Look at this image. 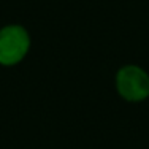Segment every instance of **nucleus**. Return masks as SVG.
I'll use <instances>...</instances> for the list:
<instances>
[{
    "mask_svg": "<svg viewBox=\"0 0 149 149\" xmlns=\"http://www.w3.org/2000/svg\"><path fill=\"white\" fill-rule=\"evenodd\" d=\"M32 46L29 30L21 24L0 27V67H16L27 57Z\"/></svg>",
    "mask_w": 149,
    "mask_h": 149,
    "instance_id": "nucleus-1",
    "label": "nucleus"
},
{
    "mask_svg": "<svg viewBox=\"0 0 149 149\" xmlns=\"http://www.w3.org/2000/svg\"><path fill=\"white\" fill-rule=\"evenodd\" d=\"M114 86L122 100L141 103L149 98V73L136 63H125L114 74Z\"/></svg>",
    "mask_w": 149,
    "mask_h": 149,
    "instance_id": "nucleus-2",
    "label": "nucleus"
}]
</instances>
